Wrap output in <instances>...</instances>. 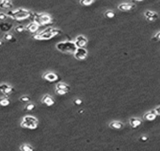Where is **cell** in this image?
Listing matches in <instances>:
<instances>
[{
    "label": "cell",
    "mask_w": 160,
    "mask_h": 151,
    "mask_svg": "<svg viewBox=\"0 0 160 151\" xmlns=\"http://www.w3.org/2000/svg\"><path fill=\"white\" fill-rule=\"evenodd\" d=\"M29 19H31L32 22H36L37 24H39L40 26L49 24L52 21L51 16L47 13H37V12L32 11H30V14H29Z\"/></svg>",
    "instance_id": "obj_1"
},
{
    "label": "cell",
    "mask_w": 160,
    "mask_h": 151,
    "mask_svg": "<svg viewBox=\"0 0 160 151\" xmlns=\"http://www.w3.org/2000/svg\"><path fill=\"white\" fill-rule=\"evenodd\" d=\"M109 128H111L113 129H121L124 128V124L119 121H113L109 124Z\"/></svg>",
    "instance_id": "obj_19"
},
{
    "label": "cell",
    "mask_w": 160,
    "mask_h": 151,
    "mask_svg": "<svg viewBox=\"0 0 160 151\" xmlns=\"http://www.w3.org/2000/svg\"><path fill=\"white\" fill-rule=\"evenodd\" d=\"M20 149L22 151H32L34 148H33V146L29 145L27 144H23L22 145L20 146Z\"/></svg>",
    "instance_id": "obj_22"
},
{
    "label": "cell",
    "mask_w": 160,
    "mask_h": 151,
    "mask_svg": "<svg viewBox=\"0 0 160 151\" xmlns=\"http://www.w3.org/2000/svg\"><path fill=\"white\" fill-rule=\"evenodd\" d=\"M137 1H141V0H137Z\"/></svg>",
    "instance_id": "obj_36"
},
{
    "label": "cell",
    "mask_w": 160,
    "mask_h": 151,
    "mask_svg": "<svg viewBox=\"0 0 160 151\" xmlns=\"http://www.w3.org/2000/svg\"><path fill=\"white\" fill-rule=\"evenodd\" d=\"M41 102H43L46 106H52L55 104V100L50 95H44V97L41 98Z\"/></svg>",
    "instance_id": "obj_10"
},
{
    "label": "cell",
    "mask_w": 160,
    "mask_h": 151,
    "mask_svg": "<svg viewBox=\"0 0 160 151\" xmlns=\"http://www.w3.org/2000/svg\"><path fill=\"white\" fill-rule=\"evenodd\" d=\"M1 1H3V0H0V2H1Z\"/></svg>",
    "instance_id": "obj_37"
},
{
    "label": "cell",
    "mask_w": 160,
    "mask_h": 151,
    "mask_svg": "<svg viewBox=\"0 0 160 151\" xmlns=\"http://www.w3.org/2000/svg\"><path fill=\"white\" fill-rule=\"evenodd\" d=\"M1 45H3V41L0 40V47H1Z\"/></svg>",
    "instance_id": "obj_35"
},
{
    "label": "cell",
    "mask_w": 160,
    "mask_h": 151,
    "mask_svg": "<svg viewBox=\"0 0 160 151\" xmlns=\"http://www.w3.org/2000/svg\"><path fill=\"white\" fill-rule=\"evenodd\" d=\"M7 14L9 17L14 19V20H24V19L29 18L30 11L24 10V9H17V10H13V11H9L7 12Z\"/></svg>",
    "instance_id": "obj_4"
},
{
    "label": "cell",
    "mask_w": 160,
    "mask_h": 151,
    "mask_svg": "<svg viewBox=\"0 0 160 151\" xmlns=\"http://www.w3.org/2000/svg\"><path fill=\"white\" fill-rule=\"evenodd\" d=\"M38 120L34 116L27 115L25 116L23 118L22 123H21V127L25 128H29V129H35L38 127Z\"/></svg>",
    "instance_id": "obj_5"
},
{
    "label": "cell",
    "mask_w": 160,
    "mask_h": 151,
    "mask_svg": "<svg viewBox=\"0 0 160 151\" xmlns=\"http://www.w3.org/2000/svg\"><path fill=\"white\" fill-rule=\"evenodd\" d=\"M29 100H30V98H29L28 95H24V96H22V97L20 98L21 102H28Z\"/></svg>",
    "instance_id": "obj_28"
},
{
    "label": "cell",
    "mask_w": 160,
    "mask_h": 151,
    "mask_svg": "<svg viewBox=\"0 0 160 151\" xmlns=\"http://www.w3.org/2000/svg\"><path fill=\"white\" fill-rule=\"evenodd\" d=\"M56 93L58 95H66L67 94V92L65 91H61V90H56Z\"/></svg>",
    "instance_id": "obj_30"
},
{
    "label": "cell",
    "mask_w": 160,
    "mask_h": 151,
    "mask_svg": "<svg viewBox=\"0 0 160 151\" xmlns=\"http://www.w3.org/2000/svg\"><path fill=\"white\" fill-rule=\"evenodd\" d=\"M95 0H80V4L84 6H90L93 3Z\"/></svg>",
    "instance_id": "obj_23"
},
{
    "label": "cell",
    "mask_w": 160,
    "mask_h": 151,
    "mask_svg": "<svg viewBox=\"0 0 160 151\" xmlns=\"http://www.w3.org/2000/svg\"><path fill=\"white\" fill-rule=\"evenodd\" d=\"M74 58L78 61H83L85 60L88 56V51L85 47H77V49L75 50V52L74 53Z\"/></svg>",
    "instance_id": "obj_6"
},
{
    "label": "cell",
    "mask_w": 160,
    "mask_h": 151,
    "mask_svg": "<svg viewBox=\"0 0 160 151\" xmlns=\"http://www.w3.org/2000/svg\"><path fill=\"white\" fill-rule=\"evenodd\" d=\"M44 78L46 79L47 81L53 82V81L58 80V75H56L55 73L48 72V73H45V74L44 75Z\"/></svg>",
    "instance_id": "obj_11"
},
{
    "label": "cell",
    "mask_w": 160,
    "mask_h": 151,
    "mask_svg": "<svg viewBox=\"0 0 160 151\" xmlns=\"http://www.w3.org/2000/svg\"><path fill=\"white\" fill-rule=\"evenodd\" d=\"M75 44L77 45V47H85V45L88 44V39L86 37L82 35H79L76 37V39L74 41Z\"/></svg>",
    "instance_id": "obj_8"
},
{
    "label": "cell",
    "mask_w": 160,
    "mask_h": 151,
    "mask_svg": "<svg viewBox=\"0 0 160 151\" xmlns=\"http://www.w3.org/2000/svg\"><path fill=\"white\" fill-rule=\"evenodd\" d=\"M56 90H61V91H65V92H67V93H69L70 86L68 84H66V83L60 82L56 85Z\"/></svg>",
    "instance_id": "obj_15"
},
{
    "label": "cell",
    "mask_w": 160,
    "mask_h": 151,
    "mask_svg": "<svg viewBox=\"0 0 160 151\" xmlns=\"http://www.w3.org/2000/svg\"><path fill=\"white\" fill-rule=\"evenodd\" d=\"M12 28V25L10 23H0V30L3 32H9Z\"/></svg>",
    "instance_id": "obj_16"
},
{
    "label": "cell",
    "mask_w": 160,
    "mask_h": 151,
    "mask_svg": "<svg viewBox=\"0 0 160 151\" xmlns=\"http://www.w3.org/2000/svg\"><path fill=\"white\" fill-rule=\"evenodd\" d=\"M14 91V88L10 86L9 84H6V83H3V84H0V92L5 95H11L12 92Z\"/></svg>",
    "instance_id": "obj_7"
},
{
    "label": "cell",
    "mask_w": 160,
    "mask_h": 151,
    "mask_svg": "<svg viewBox=\"0 0 160 151\" xmlns=\"http://www.w3.org/2000/svg\"><path fill=\"white\" fill-rule=\"evenodd\" d=\"M153 41H154V42L160 41V32H158L157 34H155V36L153 38Z\"/></svg>",
    "instance_id": "obj_29"
},
{
    "label": "cell",
    "mask_w": 160,
    "mask_h": 151,
    "mask_svg": "<svg viewBox=\"0 0 160 151\" xmlns=\"http://www.w3.org/2000/svg\"><path fill=\"white\" fill-rule=\"evenodd\" d=\"M83 112H84V110H80V111H78V113H80V114H82Z\"/></svg>",
    "instance_id": "obj_34"
},
{
    "label": "cell",
    "mask_w": 160,
    "mask_h": 151,
    "mask_svg": "<svg viewBox=\"0 0 160 151\" xmlns=\"http://www.w3.org/2000/svg\"><path fill=\"white\" fill-rule=\"evenodd\" d=\"M12 8L11 0H3L0 2V9H10Z\"/></svg>",
    "instance_id": "obj_18"
},
{
    "label": "cell",
    "mask_w": 160,
    "mask_h": 151,
    "mask_svg": "<svg viewBox=\"0 0 160 151\" xmlns=\"http://www.w3.org/2000/svg\"><path fill=\"white\" fill-rule=\"evenodd\" d=\"M140 141H147V140H148V137H147V136H141L140 137Z\"/></svg>",
    "instance_id": "obj_32"
},
{
    "label": "cell",
    "mask_w": 160,
    "mask_h": 151,
    "mask_svg": "<svg viewBox=\"0 0 160 151\" xmlns=\"http://www.w3.org/2000/svg\"><path fill=\"white\" fill-rule=\"evenodd\" d=\"M57 49L58 51L63 52V53H74L75 50L77 49V45L75 44L74 42H60L57 44Z\"/></svg>",
    "instance_id": "obj_3"
},
{
    "label": "cell",
    "mask_w": 160,
    "mask_h": 151,
    "mask_svg": "<svg viewBox=\"0 0 160 151\" xmlns=\"http://www.w3.org/2000/svg\"><path fill=\"white\" fill-rule=\"evenodd\" d=\"M8 14L7 13H4V12H0V22H3V21H5L8 19Z\"/></svg>",
    "instance_id": "obj_26"
},
{
    "label": "cell",
    "mask_w": 160,
    "mask_h": 151,
    "mask_svg": "<svg viewBox=\"0 0 160 151\" xmlns=\"http://www.w3.org/2000/svg\"><path fill=\"white\" fill-rule=\"evenodd\" d=\"M155 111L157 112V114H158V115H160V106H159V107H157L156 109H155Z\"/></svg>",
    "instance_id": "obj_33"
},
{
    "label": "cell",
    "mask_w": 160,
    "mask_h": 151,
    "mask_svg": "<svg viewBox=\"0 0 160 151\" xmlns=\"http://www.w3.org/2000/svg\"><path fill=\"white\" fill-rule=\"evenodd\" d=\"M129 123L133 128H137L140 127V126H141L142 121L140 118H137V117H132V118L129 120Z\"/></svg>",
    "instance_id": "obj_12"
},
{
    "label": "cell",
    "mask_w": 160,
    "mask_h": 151,
    "mask_svg": "<svg viewBox=\"0 0 160 151\" xmlns=\"http://www.w3.org/2000/svg\"><path fill=\"white\" fill-rule=\"evenodd\" d=\"M39 27H40L39 24H37L36 22H31L26 27V29L30 32H36L38 30V28H39Z\"/></svg>",
    "instance_id": "obj_14"
},
{
    "label": "cell",
    "mask_w": 160,
    "mask_h": 151,
    "mask_svg": "<svg viewBox=\"0 0 160 151\" xmlns=\"http://www.w3.org/2000/svg\"><path fill=\"white\" fill-rule=\"evenodd\" d=\"M35 109V105L34 104H32V103H30V104H27L26 107H25V109L24 110L25 111H33Z\"/></svg>",
    "instance_id": "obj_25"
},
{
    "label": "cell",
    "mask_w": 160,
    "mask_h": 151,
    "mask_svg": "<svg viewBox=\"0 0 160 151\" xmlns=\"http://www.w3.org/2000/svg\"><path fill=\"white\" fill-rule=\"evenodd\" d=\"M25 29H26V28H25L23 25H19V26L15 28V31L16 32H23Z\"/></svg>",
    "instance_id": "obj_27"
},
{
    "label": "cell",
    "mask_w": 160,
    "mask_h": 151,
    "mask_svg": "<svg viewBox=\"0 0 160 151\" xmlns=\"http://www.w3.org/2000/svg\"><path fill=\"white\" fill-rule=\"evenodd\" d=\"M60 33H61V31L60 29L49 28L47 29H45V30L34 35L33 38L36 40H50V39H52V38H54L55 36L60 34Z\"/></svg>",
    "instance_id": "obj_2"
},
{
    "label": "cell",
    "mask_w": 160,
    "mask_h": 151,
    "mask_svg": "<svg viewBox=\"0 0 160 151\" xmlns=\"http://www.w3.org/2000/svg\"><path fill=\"white\" fill-rule=\"evenodd\" d=\"M157 112L155 111V110H153L151 111H148L146 113V114L144 115V119L147 120V121H154L155 118L157 117Z\"/></svg>",
    "instance_id": "obj_13"
},
{
    "label": "cell",
    "mask_w": 160,
    "mask_h": 151,
    "mask_svg": "<svg viewBox=\"0 0 160 151\" xmlns=\"http://www.w3.org/2000/svg\"><path fill=\"white\" fill-rule=\"evenodd\" d=\"M145 18L147 21H149V22H154V21L158 19V14L156 12L147 11H145Z\"/></svg>",
    "instance_id": "obj_9"
},
{
    "label": "cell",
    "mask_w": 160,
    "mask_h": 151,
    "mask_svg": "<svg viewBox=\"0 0 160 151\" xmlns=\"http://www.w3.org/2000/svg\"><path fill=\"white\" fill-rule=\"evenodd\" d=\"M118 9L121 11H130L133 9V5H131V4H127V3H123L118 6Z\"/></svg>",
    "instance_id": "obj_17"
},
{
    "label": "cell",
    "mask_w": 160,
    "mask_h": 151,
    "mask_svg": "<svg viewBox=\"0 0 160 151\" xmlns=\"http://www.w3.org/2000/svg\"><path fill=\"white\" fill-rule=\"evenodd\" d=\"M74 103L76 104V105H81L82 104V100L80 99V98H76V99L74 100Z\"/></svg>",
    "instance_id": "obj_31"
},
{
    "label": "cell",
    "mask_w": 160,
    "mask_h": 151,
    "mask_svg": "<svg viewBox=\"0 0 160 151\" xmlns=\"http://www.w3.org/2000/svg\"><path fill=\"white\" fill-rule=\"evenodd\" d=\"M3 39L5 40V41H9V42H16V39L13 37V35H11L10 34V33H6L5 35L3 36Z\"/></svg>",
    "instance_id": "obj_21"
},
{
    "label": "cell",
    "mask_w": 160,
    "mask_h": 151,
    "mask_svg": "<svg viewBox=\"0 0 160 151\" xmlns=\"http://www.w3.org/2000/svg\"><path fill=\"white\" fill-rule=\"evenodd\" d=\"M114 15H115V13L112 11H107L105 12V16H106L107 18H113L114 17Z\"/></svg>",
    "instance_id": "obj_24"
},
{
    "label": "cell",
    "mask_w": 160,
    "mask_h": 151,
    "mask_svg": "<svg viewBox=\"0 0 160 151\" xmlns=\"http://www.w3.org/2000/svg\"><path fill=\"white\" fill-rule=\"evenodd\" d=\"M10 103H11V101H10V99L8 98V97H2V98H0V106H2V107L9 106Z\"/></svg>",
    "instance_id": "obj_20"
}]
</instances>
